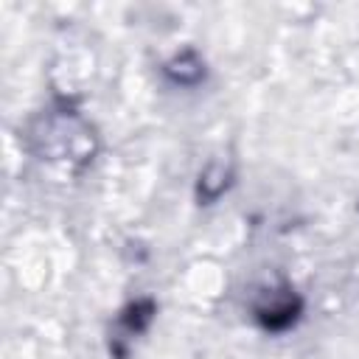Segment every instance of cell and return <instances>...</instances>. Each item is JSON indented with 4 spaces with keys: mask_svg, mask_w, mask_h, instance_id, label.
I'll use <instances>...</instances> for the list:
<instances>
[{
    "mask_svg": "<svg viewBox=\"0 0 359 359\" xmlns=\"http://www.w3.org/2000/svg\"><path fill=\"white\" fill-rule=\"evenodd\" d=\"M297 311H300V300L297 297H278V300L261 306L255 317L266 331H283V328H289L294 323Z\"/></svg>",
    "mask_w": 359,
    "mask_h": 359,
    "instance_id": "6da1fadb",
    "label": "cell"
},
{
    "mask_svg": "<svg viewBox=\"0 0 359 359\" xmlns=\"http://www.w3.org/2000/svg\"><path fill=\"white\" fill-rule=\"evenodd\" d=\"M227 177H230L227 165L210 163V165L202 171V177H199V199H205V202L216 199V196L227 188Z\"/></svg>",
    "mask_w": 359,
    "mask_h": 359,
    "instance_id": "7a4b0ae2",
    "label": "cell"
}]
</instances>
